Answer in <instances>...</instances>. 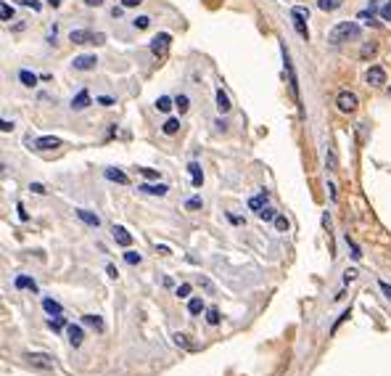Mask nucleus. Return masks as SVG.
I'll use <instances>...</instances> for the list:
<instances>
[{"instance_id":"8fccbe9b","label":"nucleus","mask_w":391,"mask_h":376,"mask_svg":"<svg viewBox=\"0 0 391 376\" xmlns=\"http://www.w3.org/2000/svg\"><path fill=\"white\" fill-rule=\"evenodd\" d=\"M29 191H32V194H48V188H45L43 183H32V186H29Z\"/></svg>"},{"instance_id":"f704fd0d","label":"nucleus","mask_w":391,"mask_h":376,"mask_svg":"<svg viewBox=\"0 0 391 376\" xmlns=\"http://www.w3.org/2000/svg\"><path fill=\"white\" fill-rule=\"evenodd\" d=\"M182 207H185L188 212H198V210L204 207V202H201V196H190V199H188V202L182 204Z\"/></svg>"},{"instance_id":"4be33fe9","label":"nucleus","mask_w":391,"mask_h":376,"mask_svg":"<svg viewBox=\"0 0 391 376\" xmlns=\"http://www.w3.org/2000/svg\"><path fill=\"white\" fill-rule=\"evenodd\" d=\"M267 199H270V194H267V191H262L259 196H251V199H249V210L259 212V210H262V207L267 204Z\"/></svg>"},{"instance_id":"20e7f679","label":"nucleus","mask_w":391,"mask_h":376,"mask_svg":"<svg viewBox=\"0 0 391 376\" xmlns=\"http://www.w3.org/2000/svg\"><path fill=\"white\" fill-rule=\"evenodd\" d=\"M170 45H172V35L170 32H159V35H153V40L148 43V51L156 58H164L167 51H170Z\"/></svg>"},{"instance_id":"13d9d810","label":"nucleus","mask_w":391,"mask_h":376,"mask_svg":"<svg viewBox=\"0 0 391 376\" xmlns=\"http://www.w3.org/2000/svg\"><path fill=\"white\" fill-rule=\"evenodd\" d=\"M383 19H389V21H391V3L383 5Z\"/></svg>"},{"instance_id":"473e14b6","label":"nucleus","mask_w":391,"mask_h":376,"mask_svg":"<svg viewBox=\"0 0 391 376\" xmlns=\"http://www.w3.org/2000/svg\"><path fill=\"white\" fill-rule=\"evenodd\" d=\"M257 215H259V220L270 222V220H275V215H278V212H275V207H270V204H264V207H262V210H259Z\"/></svg>"},{"instance_id":"c756f323","label":"nucleus","mask_w":391,"mask_h":376,"mask_svg":"<svg viewBox=\"0 0 391 376\" xmlns=\"http://www.w3.org/2000/svg\"><path fill=\"white\" fill-rule=\"evenodd\" d=\"M11 19H16V11H13L8 3L0 0V21H11Z\"/></svg>"},{"instance_id":"4d7b16f0","label":"nucleus","mask_w":391,"mask_h":376,"mask_svg":"<svg viewBox=\"0 0 391 376\" xmlns=\"http://www.w3.org/2000/svg\"><path fill=\"white\" fill-rule=\"evenodd\" d=\"M156 252H159V255H170V252H172V249H170V247H167V244H159V247H156Z\"/></svg>"},{"instance_id":"49530a36","label":"nucleus","mask_w":391,"mask_h":376,"mask_svg":"<svg viewBox=\"0 0 391 376\" xmlns=\"http://www.w3.org/2000/svg\"><path fill=\"white\" fill-rule=\"evenodd\" d=\"M198 286H204L206 291H209V294H212V291H214V283H212L209 278H204V275H198Z\"/></svg>"},{"instance_id":"5fc2aeb1","label":"nucleus","mask_w":391,"mask_h":376,"mask_svg":"<svg viewBox=\"0 0 391 376\" xmlns=\"http://www.w3.org/2000/svg\"><path fill=\"white\" fill-rule=\"evenodd\" d=\"M227 220L233 222V225H241L243 222V217H238V215H233V212H227Z\"/></svg>"},{"instance_id":"39448f33","label":"nucleus","mask_w":391,"mask_h":376,"mask_svg":"<svg viewBox=\"0 0 391 376\" xmlns=\"http://www.w3.org/2000/svg\"><path fill=\"white\" fill-rule=\"evenodd\" d=\"M336 106H339V111H344V114H354L357 106H359V98H357V93H351V90H341V93L336 96Z\"/></svg>"},{"instance_id":"cd10ccee","label":"nucleus","mask_w":391,"mask_h":376,"mask_svg":"<svg viewBox=\"0 0 391 376\" xmlns=\"http://www.w3.org/2000/svg\"><path fill=\"white\" fill-rule=\"evenodd\" d=\"M172 339H174V344H177V347H182V350H196V344L188 339V334H172Z\"/></svg>"},{"instance_id":"f3484780","label":"nucleus","mask_w":391,"mask_h":376,"mask_svg":"<svg viewBox=\"0 0 391 376\" xmlns=\"http://www.w3.org/2000/svg\"><path fill=\"white\" fill-rule=\"evenodd\" d=\"M188 175H190V180H193L196 188L204 186V172H201V164H198V162H190L188 164Z\"/></svg>"},{"instance_id":"f03ea898","label":"nucleus","mask_w":391,"mask_h":376,"mask_svg":"<svg viewBox=\"0 0 391 376\" xmlns=\"http://www.w3.org/2000/svg\"><path fill=\"white\" fill-rule=\"evenodd\" d=\"M69 43H74V45H103L106 35L93 32V29H72V32H69Z\"/></svg>"},{"instance_id":"2f4dec72","label":"nucleus","mask_w":391,"mask_h":376,"mask_svg":"<svg viewBox=\"0 0 391 376\" xmlns=\"http://www.w3.org/2000/svg\"><path fill=\"white\" fill-rule=\"evenodd\" d=\"M375 53H378V43H365L359 51V58H373Z\"/></svg>"},{"instance_id":"ddd939ff","label":"nucleus","mask_w":391,"mask_h":376,"mask_svg":"<svg viewBox=\"0 0 391 376\" xmlns=\"http://www.w3.org/2000/svg\"><path fill=\"white\" fill-rule=\"evenodd\" d=\"M87 106H90V93H87V90H80V93L72 98L69 109H72V111H82V109H87Z\"/></svg>"},{"instance_id":"6ab92c4d","label":"nucleus","mask_w":391,"mask_h":376,"mask_svg":"<svg viewBox=\"0 0 391 376\" xmlns=\"http://www.w3.org/2000/svg\"><path fill=\"white\" fill-rule=\"evenodd\" d=\"M230 109H233V104H230L227 93H225L222 88H217V111H219V114H227Z\"/></svg>"},{"instance_id":"1a4fd4ad","label":"nucleus","mask_w":391,"mask_h":376,"mask_svg":"<svg viewBox=\"0 0 391 376\" xmlns=\"http://www.w3.org/2000/svg\"><path fill=\"white\" fill-rule=\"evenodd\" d=\"M66 334H69V344H72V347H82V342H85V328L80 323H69Z\"/></svg>"},{"instance_id":"c03bdc74","label":"nucleus","mask_w":391,"mask_h":376,"mask_svg":"<svg viewBox=\"0 0 391 376\" xmlns=\"http://www.w3.org/2000/svg\"><path fill=\"white\" fill-rule=\"evenodd\" d=\"M16 215H19V220H21V222H27V220H29V212H27V207L21 204V202L16 204Z\"/></svg>"},{"instance_id":"680f3d73","label":"nucleus","mask_w":391,"mask_h":376,"mask_svg":"<svg viewBox=\"0 0 391 376\" xmlns=\"http://www.w3.org/2000/svg\"><path fill=\"white\" fill-rule=\"evenodd\" d=\"M61 3H64V0H48L50 8H61Z\"/></svg>"},{"instance_id":"3c124183","label":"nucleus","mask_w":391,"mask_h":376,"mask_svg":"<svg viewBox=\"0 0 391 376\" xmlns=\"http://www.w3.org/2000/svg\"><path fill=\"white\" fill-rule=\"evenodd\" d=\"M328 194H331V202H339V191H336V183H328Z\"/></svg>"},{"instance_id":"79ce46f5","label":"nucleus","mask_w":391,"mask_h":376,"mask_svg":"<svg viewBox=\"0 0 391 376\" xmlns=\"http://www.w3.org/2000/svg\"><path fill=\"white\" fill-rule=\"evenodd\" d=\"M125 263L127 265H140V255H137V252H125Z\"/></svg>"},{"instance_id":"052dcab7","label":"nucleus","mask_w":391,"mask_h":376,"mask_svg":"<svg viewBox=\"0 0 391 376\" xmlns=\"http://www.w3.org/2000/svg\"><path fill=\"white\" fill-rule=\"evenodd\" d=\"M27 29V21H21V24H13V32H24Z\"/></svg>"},{"instance_id":"b1692460","label":"nucleus","mask_w":391,"mask_h":376,"mask_svg":"<svg viewBox=\"0 0 391 376\" xmlns=\"http://www.w3.org/2000/svg\"><path fill=\"white\" fill-rule=\"evenodd\" d=\"M177 130H180V119H177V117L164 119V125H162V133H164V135H177Z\"/></svg>"},{"instance_id":"72a5a7b5","label":"nucleus","mask_w":391,"mask_h":376,"mask_svg":"<svg viewBox=\"0 0 391 376\" xmlns=\"http://www.w3.org/2000/svg\"><path fill=\"white\" fill-rule=\"evenodd\" d=\"M151 21H153L151 16L140 13V16H135V19H132V27H135V29H148V27H151Z\"/></svg>"},{"instance_id":"bb28decb","label":"nucleus","mask_w":391,"mask_h":376,"mask_svg":"<svg viewBox=\"0 0 391 376\" xmlns=\"http://www.w3.org/2000/svg\"><path fill=\"white\" fill-rule=\"evenodd\" d=\"M325 167H328L331 172H336V170H339V157H336V149H333V146H328V154H325Z\"/></svg>"},{"instance_id":"e2e57ef3","label":"nucleus","mask_w":391,"mask_h":376,"mask_svg":"<svg viewBox=\"0 0 391 376\" xmlns=\"http://www.w3.org/2000/svg\"><path fill=\"white\" fill-rule=\"evenodd\" d=\"M389 96H391V85H389Z\"/></svg>"},{"instance_id":"de8ad7c7","label":"nucleus","mask_w":391,"mask_h":376,"mask_svg":"<svg viewBox=\"0 0 391 376\" xmlns=\"http://www.w3.org/2000/svg\"><path fill=\"white\" fill-rule=\"evenodd\" d=\"M140 175H143V178H148V180H156L159 178V172L156 170H148V167H140Z\"/></svg>"},{"instance_id":"393cba45","label":"nucleus","mask_w":391,"mask_h":376,"mask_svg":"<svg viewBox=\"0 0 391 376\" xmlns=\"http://www.w3.org/2000/svg\"><path fill=\"white\" fill-rule=\"evenodd\" d=\"M77 217H80L82 222H87V225H93V228H98V225H101V220H98V215L87 212V210H77Z\"/></svg>"},{"instance_id":"bf43d9fd","label":"nucleus","mask_w":391,"mask_h":376,"mask_svg":"<svg viewBox=\"0 0 391 376\" xmlns=\"http://www.w3.org/2000/svg\"><path fill=\"white\" fill-rule=\"evenodd\" d=\"M85 5H90V8H98V5H103V0H85Z\"/></svg>"},{"instance_id":"f8f14e48","label":"nucleus","mask_w":391,"mask_h":376,"mask_svg":"<svg viewBox=\"0 0 391 376\" xmlns=\"http://www.w3.org/2000/svg\"><path fill=\"white\" fill-rule=\"evenodd\" d=\"M103 178L111 180V183H119V186H127V183H130L127 172H122L119 167H106V170H103Z\"/></svg>"},{"instance_id":"09e8293b","label":"nucleus","mask_w":391,"mask_h":376,"mask_svg":"<svg viewBox=\"0 0 391 376\" xmlns=\"http://www.w3.org/2000/svg\"><path fill=\"white\" fill-rule=\"evenodd\" d=\"M13 127H16V125H13L11 119H0V133H11Z\"/></svg>"},{"instance_id":"58836bf2","label":"nucleus","mask_w":391,"mask_h":376,"mask_svg":"<svg viewBox=\"0 0 391 376\" xmlns=\"http://www.w3.org/2000/svg\"><path fill=\"white\" fill-rule=\"evenodd\" d=\"M347 244H349V249H351V257H354V260H359V257H362V249L357 247V241L351 239L349 233H347Z\"/></svg>"},{"instance_id":"9d476101","label":"nucleus","mask_w":391,"mask_h":376,"mask_svg":"<svg viewBox=\"0 0 391 376\" xmlns=\"http://www.w3.org/2000/svg\"><path fill=\"white\" fill-rule=\"evenodd\" d=\"M365 80H367L370 88H381L383 82H386V72H383V66H370L367 74H365Z\"/></svg>"},{"instance_id":"864d4df0","label":"nucleus","mask_w":391,"mask_h":376,"mask_svg":"<svg viewBox=\"0 0 391 376\" xmlns=\"http://www.w3.org/2000/svg\"><path fill=\"white\" fill-rule=\"evenodd\" d=\"M378 286H381V291H383V294H386V297L391 299V286H389V283H386V281H378Z\"/></svg>"},{"instance_id":"a19ab883","label":"nucleus","mask_w":391,"mask_h":376,"mask_svg":"<svg viewBox=\"0 0 391 376\" xmlns=\"http://www.w3.org/2000/svg\"><path fill=\"white\" fill-rule=\"evenodd\" d=\"M349 316H351V308H347V310H344L341 316H339V321H336V323H333V328H331V334H336V331H339V326H341V323H344V321H347Z\"/></svg>"},{"instance_id":"a878e982","label":"nucleus","mask_w":391,"mask_h":376,"mask_svg":"<svg viewBox=\"0 0 391 376\" xmlns=\"http://www.w3.org/2000/svg\"><path fill=\"white\" fill-rule=\"evenodd\" d=\"M341 5H344V0H317V8H320V11H325V13L339 11Z\"/></svg>"},{"instance_id":"0eeeda50","label":"nucleus","mask_w":391,"mask_h":376,"mask_svg":"<svg viewBox=\"0 0 391 376\" xmlns=\"http://www.w3.org/2000/svg\"><path fill=\"white\" fill-rule=\"evenodd\" d=\"M283 61H286V74H288V85H291V93H294L296 104H299V77H296V72H294V64H291V56H288L286 45H283Z\"/></svg>"},{"instance_id":"423d86ee","label":"nucleus","mask_w":391,"mask_h":376,"mask_svg":"<svg viewBox=\"0 0 391 376\" xmlns=\"http://www.w3.org/2000/svg\"><path fill=\"white\" fill-rule=\"evenodd\" d=\"M95 66H98L95 53H80V56L72 61V69H77V72H93Z\"/></svg>"},{"instance_id":"a18cd8bd","label":"nucleus","mask_w":391,"mask_h":376,"mask_svg":"<svg viewBox=\"0 0 391 376\" xmlns=\"http://www.w3.org/2000/svg\"><path fill=\"white\" fill-rule=\"evenodd\" d=\"M357 278V268H347V273H344V283H351Z\"/></svg>"},{"instance_id":"f257e3e1","label":"nucleus","mask_w":391,"mask_h":376,"mask_svg":"<svg viewBox=\"0 0 391 376\" xmlns=\"http://www.w3.org/2000/svg\"><path fill=\"white\" fill-rule=\"evenodd\" d=\"M359 35H362L359 24H354V21H341V24H336L331 29L328 43H331V45H344V43H349V40H359Z\"/></svg>"},{"instance_id":"c85d7f7f","label":"nucleus","mask_w":391,"mask_h":376,"mask_svg":"<svg viewBox=\"0 0 391 376\" xmlns=\"http://www.w3.org/2000/svg\"><path fill=\"white\" fill-rule=\"evenodd\" d=\"M172 106H174V104H172V98H170V96H159V98H156V109L162 111V114H170V111H172Z\"/></svg>"},{"instance_id":"7ed1b4c3","label":"nucleus","mask_w":391,"mask_h":376,"mask_svg":"<svg viewBox=\"0 0 391 376\" xmlns=\"http://www.w3.org/2000/svg\"><path fill=\"white\" fill-rule=\"evenodd\" d=\"M306 19H309V11H306V8H302V5L291 8V24H294V29L299 32L302 40H309V27H306Z\"/></svg>"},{"instance_id":"37998d69","label":"nucleus","mask_w":391,"mask_h":376,"mask_svg":"<svg viewBox=\"0 0 391 376\" xmlns=\"http://www.w3.org/2000/svg\"><path fill=\"white\" fill-rule=\"evenodd\" d=\"M16 3L27 5V8H32V11H43V3H40V0H16Z\"/></svg>"},{"instance_id":"603ef678","label":"nucleus","mask_w":391,"mask_h":376,"mask_svg":"<svg viewBox=\"0 0 391 376\" xmlns=\"http://www.w3.org/2000/svg\"><path fill=\"white\" fill-rule=\"evenodd\" d=\"M143 0H122V8H137Z\"/></svg>"},{"instance_id":"5701e85b","label":"nucleus","mask_w":391,"mask_h":376,"mask_svg":"<svg viewBox=\"0 0 391 376\" xmlns=\"http://www.w3.org/2000/svg\"><path fill=\"white\" fill-rule=\"evenodd\" d=\"M204 310H206V305H204V299H201V297L188 299V313H190V316H201Z\"/></svg>"},{"instance_id":"c9c22d12","label":"nucleus","mask_w":391,"mask_h":376,"mask_svg":"<svg viewBox=\"0 0 391 376\" xmlns=\"http://www.w3.org/2000/svg\"><path fill=\"white\" fill-rule=\"evenodd\" d=\"M219 321H222V316H219L217 308H209V310H206V323H209V326H217Z\"/></svg>"},{"instance_id":"6e6552de","label":"nucleus","mask_w":391,"mask_h":376,"mask_svg":"<svg viewBox=\"0 0 391 376\" xmlns=\"http://www.w3.org/2000/svg\"><path fill=\"white\" fill-rule=\"evenodd\" d=\"M61 146H64V141L56 138V135H40L35 141V149L37 151H56V149H61Z\"/></svg>"},{"instance_id":"dca6fc26","label":"nucleus","mask_w":391,"mask_h":376,"mask_svg":"<svg viewBox=\"0 0 391 376\" xmlns=\"http://www.w3.org/2000/svg\"><path fill=\"white\" fill-rule=\"evenodd\" d=\"M43 310L48 313L50 318H58V316H64V305H58L56 299H50V297H45V299H43Z\"/></svg>"},{"instance_id":"4c0bfd02","label":"nucleus","mask_w":391,"mask_h":376,"mask_svg":"<svg viewBox=\"0 0 391 376\" xmlns=\"http://www.w3.org/2000/svg\"><path fill=\"white\" fill-rule=\"evenodd\" d=\"M174 294H177L180 299H188L190 294H193V286H190V283H180V286H177V291H174Z\"/></svg>"},{"instance_id":"412c9836","label":"nucleus","mask_w":391,"mask_h":376,"mask_svg":"<svg viewBox=\"0 0 391 376\" xmlns=\"http://www.w3.org/2000/svg\"><path fill=\"white\" fill-rule=\"evenodd\" d=\"M82 323L90 326V328H93V331H98V334H101L103 328H106V323H103L101 316H82Z\"/></svg>"},{"instance_id":"4468645a","label":"nucleus","mask_w":391,"mask_h":376,"mask_svg":"<svg viewBox=\"0 0 391 376\" xmlns=\"http://www.w3.org/2000/svg\"><path fill=\"white\" fill-rule=\"evenodd\" d=\"M111 236H114V241H117L119 247H125V249L132 244V236H130L127 228H122V225H114V228H111Z\"/></svg>"},{"instance_id":"2eb2a0df","label":"nucleus","mask_w":391,"mask_h":376,"mask_svg":"<svg viewBox=\"0 0 391 376\" xmlns=\"http://www.w3.org/2000/svg\"><path fill=\"white\" fill-rule=\"evenodd\" d=\"M24 360L29 366H40V368H50V358L45 355V352H27Z\"/></svg>"},{"instance_id":"9b49d317","label":"nucleus","mask_w":391,"mask_h":376,"mask_svg":"<svg viewBox=\"0 0 391 376\" xmlns=\"http://www.w3.org/2000/svg\"><path fill=\"white\" fill-rule=\"evenodd\" d=\"M137 191H140V194H148V196H167L170 194V186H167V183H143Z\"/></svg>"},{"instance_id":"7c9ffc66","label":"nucleus","mask_w":391,"mask_h":376,"mask_svg":"<svg viewBox=\"0 0 391 376\" xmlns=\"http://www.w3.org/2000/svg\"><path fill=\"white\" fill-rule=\"evenodd\" d=\"M172 104H174V109H177L180 114H185L190 109V98L188 96H177V98H172Z\"/></svg>"},{"instance_id":"e433bc0d","label":"nucleus","mask_w":391,"mask_h":376,"mask_svg":"<svg viewBox=\"0 0 391 376\" xmlns=\"http://www.w3.org/2000/svg\"><path fill=\"white\" fill-rule=\"evenodd\" d=\"M272 222H275V231H280V233H286L288 228H291V225H288V217H283V215H275Z\"/></svg>"},{"instance_id":"ea45409f","label":"nucleus","mask_w":391,"mask_h":376,"mask_svg":"<svg viewBox=\"0 0 391 376\" xmlns=\"http://www.w3.org/2000/svg\"><path fill=\"white\" fill-rule=\"evenodd\" d=\"M95 104H101L103 109H106V106H114V104H117V98H114V96H106V93H103V96H98V98H95Z\"/></svg>"},{"instance_id":"6e6d98bb","label":"nucleus","mask_w":391,"mask_h":376,"mask_svg":"<svg viewBox=\"0 0 391 376\" xmlns=\"http://www.w3.org/2000/svg\"><path fill=\"white\" fill-rule=\"evenodd\" d=\"M106 273H109V278H111V281H117V275H119V273H117V268H114V265H109V268H106Z\"/></svg>"},{"instance_id":"a211bd4d","label":"nucleus","mask_w":391,"mask_h":376,"mask_svg":"<svg viewBox=\"0 0 391 376\" xmlns=\"http://www.w3.org/2000/svg\"><path fill=\"white\" fill-rule=\"evenodd\" d=\"M19 82H21L24 88H35L40 80H37V74L29 72V69H19Z\"/></svg>"},{"instance_id":"aec40b11","label":"nucleus","mask_w":391,"mask_h":376,"mask_svg":"<svg viewBox=\"0 0 391 376\" xmlns=\"http://www.w3.org/2000/svg\"><path fill=\"white\" fill-rule=\"evenodd\" d=\"M13 286H16V289H29V291H35V294L40 291V289H37V283L29 278V275H16V278H13Z\"/></svg>"}]
</instances>
